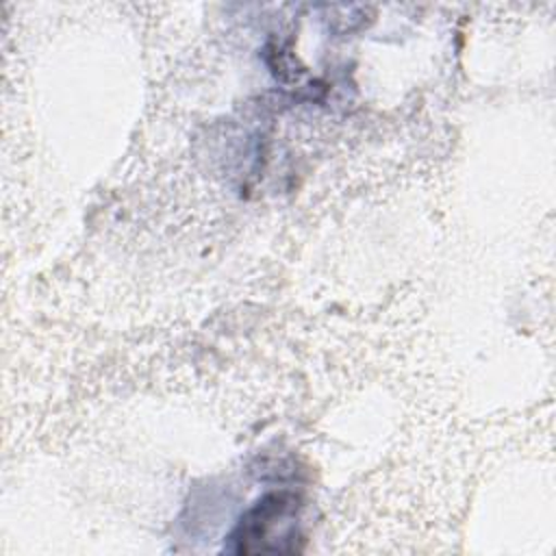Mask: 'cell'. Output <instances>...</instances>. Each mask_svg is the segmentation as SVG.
<instances>
[{
    "label": "cell",
    "instance_id": "1",
    "mask_svg": "<svg viewBox=\"0 0 556 556\" xmlns=\"http://www.w3.org/2000/svg\"><path fill=\"white\" fill-rule=\"evenodd\" d=\"M300 502L291 493H269L256 502L254 508L241 519L235 541L239 552H280L282 541H289L295 532Z\"/></svg>",
    "mask_w": 556,
    "mask_h": 556
}]
</instances>
